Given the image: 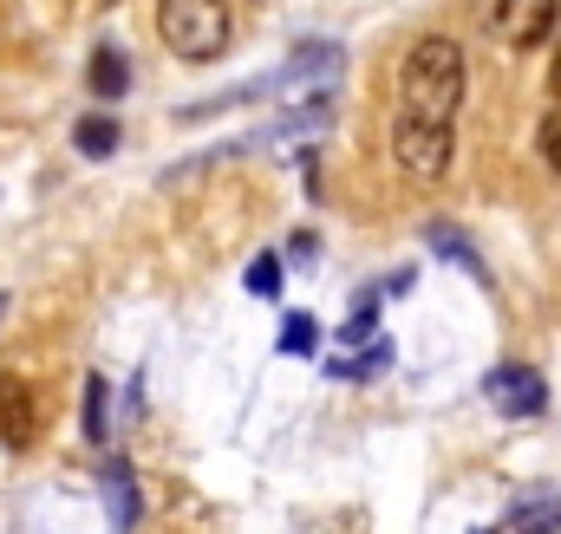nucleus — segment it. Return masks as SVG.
<instances>
[{
    "label": "nucleus",
    "instance_id": "f257e3e1",
    "mask_svg": "<svg viewBox=\"0 0 561 534\" xmlns=\"http://www.w3.org/2000/svg\"><path fill=\"white\" fill-rule=\"evenodd\" d=\"M463 85H470V59H463V46L450 33H424L399 59V112L405 118H424V125L450 131V118L463 105Z\"/></svg>",
    "mask_w": 561,
    "mask_h": 534
},
{
    "label": "nucleus",
    "instance_id": "f03ea898",
    "mask_svg": "<svg viewBox=\"0 0 561 534\" xmlns=\"http://www.w3.org/2000/svg\"><path fill=\"white\" fill-rule=\"evenodd\" d=\"M157 39L183 59V66H216L236 39L229 0H157Z\"/></svg>",
    "mask_w": 561,
    "mask_h": 534
},
{
    "label": "nucleus",
    "instance_id": "7ed1b4c3",
    "mask_svg": "<svg viewBox=\"0 0 561 534\" xmlns=\"http://www.w3.org/2000/svg\"><path fill=\"white\" fill-rule=\"evenodd\" d=\"M340 72H346V53H340L333 39H307V46L287 53V66H280L275 79H262L255 92H280V98H333Z\"/></svg>",
    "mask_w": 561,
    "mask_h": 534
},
{
    "label": "nucleus",
    "instance_id": "20e7f679",
    "mask_svg": "<svg viewBox=\"0 0 561 534\" xmlns=\"http://www.w3.org/2000/svg\"><path fill=\"white\" fill-rule=\"evenodd\" d=\"M450 156H457V143L444 125H424V118H392V163L412 176V183H444L450 176Z\"/></svg>",
    "mask_w": 561,
    "mask_h": 534
},
{
    "label": "nucleus",
    "instance_id": "39448f33",
    "mask_svg": "<svg viewBox=\"0 0 561 534\" xmlns=\"http://www.w3.org/2000/svg\"><path fill=\"white\" fill-rule=\"evenodd\" d=\"M39 423H46L39 392H33L20 372H0V443H7V450H33V443H39Z\"/></svg>",
    "mask_w": 561,
    "mask_h": 534
},
{
    "label": "nucleus",
    "instance_id": "423d86ee",
    "mask_svg": "<svg viewBox=\"0 0 561 534\" xmlns=\"http://www.w3.org/2000/svg\"><path fill=\"white\" fill-rule=\"evenodd\" d=\"M483 398L496 404L503 417H542L549 410V385H542L536 365H496L483 379Z\"/></svg>",
    "mask_w": 561,
    "mask_h": 534
},
{
    "label": "nucleus",
    "instance_id": "0eeeda50",
    "mask_svg": "<svg viewBox=\"0 0 561 534\" xmlns=\"http://www.w3.org/2000/svg\"><path fill=\"white\" fill-rule=\"evenodd\" d=\"M561 0H496V33L516 46V53H536L556 39Z\"/></svg>",
    "mask_w": 561,
    "mask_h": 534
},
{
    "label": "nucleus",
    "instance_id": "6e6552de",
    "mask_svg": "<svg viewBox=\"0 0 561 534\" xmlns=\"http://www.w3.org/2000/svg\"><path fill=\"white\" fill-rule=\"evenodd\" d=\"M99 483H105V509H112V534H131V529H138V476H131V463H125V456H112Z\"/></svg>",
    "mask_w": 561,
    "mask_h": 534
},
{
    "label": "nucleus",
    "instance_id": "1a4fd4ad",
    "mask_svg": "<svg viewBox=\"0 0 561 534\" xmlns=\"http://www.w3.org/2000/svg\"><path fill=\"white\" fill-rule=\"evenodd\" d=\"M85 85H92V98H125L131 92V59L118 46H99L92 66H85Z\"/></svg>",
    "mask_w": 561,
    "mask_h": 534
},
{
    "label": "nucleus",
    "instance_id": "9d476101",
    "mask_svg": "<svg viewBox=\"0 0 561 534\" xmlns=\"http://www.w3.org/2000/svg\"><path fill=\"white\" fill-rule=\"evenodd\" d=\"M510 529L516 534H561V496L556 489H536L510 509Z\"/></svg>",
    "mask_w": 561,
    "mask_h": 534
},
{
    "label": "nucleus",
    "instance_id": "9b49d317",
    "mask_svg": "<svg viewBox=\"0 0 561 534\" xmlns=\"http://www.w3.org/2000/svg\"><path fill=\"white\" fill-rule=\"evenodd\" d=\"M118 118H105V112H92V118H79L72 125V143H79V156H92V163H105L112 150H118Z\"/></svg>",
    "mask_w": 561,
    "mask_h": 534
},
{
    "label": "nucleus",
    "instance_id": "f8f14e48",
    "mask_svg": "<svg viewBox=\"0 0 561 534\" xmlns=\"http://www.w3.org/2000/svg\"><path fill=\"white\" fill-rule=\"evenodd\" d=\"M424 242H431V248H437V255H444V262L470 267V274H477V280H483V287H490V267H483V255H477V248H470V242H463V235H457V229H450V222H431V229H424Z\"/></svg>",
    "mask_w": 561,
    "mask_h": 534
},
{
    "label": "nucleus",
    "instance_id": "ddd939ff",
    "mask_svg": "<svg viewBox=\"0 0 561 534\" xmlns=\"http://www.w3.org/2000/svg\"><path fill=\"white\" fill-rule=\"evenodd\" d=\"M79 423H85V443H92V450L112 437V385H105L99 372L85 379V417H79Z\"/></svg>",
    "mask_w": 561,
    "mask_h": 534
},
{
    "label": "nucleus",
    "instance_id": "4468645a",
    "mask_svg": "<svg viewBox=\"0 0 561 534\" xmlns=\"http://www.w3.org/2000/svg\"><path fill=\"white\" fill-rule=\"evenodd\" d=\"M313 346H320V320H313V313H287V320H280V352H287V359H307Z\"/></svg>",
    "mask_w": 561,
    "mask_h": 534
},
{
    "label": "nucleus",
    "instance_id": "2eb2a0df",
    "mask_svg": "<svg viewBox=\"0 0 561 534\" xmlns=\"http://www.w3.org/2000/svg\"><path fill=\"white\" fill-rule=\"evenodd\" d=\"M242 287H249L255 300H280V287H287V280H280V255H255L249 274H242Z\"/></svg>",
    "mask_w": 561,
    "mask_h": 534
},
{
    "label": "nucleus",
    "instance_id": "dca6fc26",
    "mask_svg": "<svg viewBox=\"0 0 561 534\" xmlns=\"http://www.w3.org/2000/svg\"><path fill=\"white\" fill-rule=\"evenodd\" d=\"M373 313H379V293H366V300L346 313V326H340V346H366V339H379V320H373Z\"/></svg>",
    "mask_w": 561,
    "mask_h": 534
},
{
    "label": "nucleus",
    "instance_id": "f3484780",
    "mask_svg": "<svg viewBox=\"0 0 561 534\" xmlns=\"http://www.w3.org/2000/svg\"><path fill=\"white\" fill-rule=\"evenodd\" d=\"M386 365H392V352L373 346L366 359H340V365H327V372H333V379H373V372H386Z\"/></svg>",
    "mask_w": 561,
    "mask_h": 534
},
{
    "label": "nucleus",
    "instance_id": "a211bd4d",
    "mask_svg": "<svg viewBox=\"0 0 561 534\" xmlns=\"http://www.w3.org/2000/svg\"><path fill=\"white\" fill-rule=\"evenodd\" d=\"M542 163H549V170H561V112H549V118H542Z\"/></svg>",
    "mask_w": 561,
    "mask_h": 534
},
{
    "label": "nucleus",
    "instance_id": "6ab92c4d",
    "mask_svg": "<svg viewBox=\"0 0 561 534\" xmlns=\"http://www.w3.org/2000/svg\"><path fill=\"white\" fill-rule=\"evenodd\" d=\"M313 248H320V242H313V235H307V229H300V235H294V242H287V255H294V262H313Z\"/></svg>",
    "mask_w": 561,
    "mask_h": 534
},
{
    "label": "nucleus",
    "instance_id": "aec40b11",
    "mask_svg": "<svg viewBox=\"0 0 561 534\" xmlns=\"http://www.w3.org/2000/svg\"><path fill=\"white\" fill-rule=\"evenodd\" d=\"M549 92H556V105H561V53H556V66H549Z\"/></svg>",
    "mask_w": 561,
    "mask_h": 534
},
{
    "label": "nucleus",
    "instance_id": "412c9836",
    "mask_svg": "<svg viewBox=\"0 0 561 534\" xmlns=\"http://www.w3.org/2000/svg\"><path fill=\"white\" fill-rule=\"evenodd\" d=\"M0 313H7V300H0Z\"/></svg>",
    "mask_w": 561,
    "mask_h": 534
}]
</instances>
